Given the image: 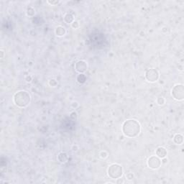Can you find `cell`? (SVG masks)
<instances>
[{"mask_svg": "<svg viewBox=\"0 0 184 184\" xmlns=\"http://www.w3.org/2000/svg\"><path fill=\"white\" fill-rule=\"evenodd\" d=\"M173 140L174 142L178 144H180L182 142H183V136L180 134H176L175 137L173 138Z\"/></svg>", "mask_w": 184, "mask_h": 184, "instance_id": "11", "label": "cell"}, {"mask_svg": "<svg viewBox=\"0 0 184 184\" xmlns=\"http://www.w3.org/2000/svg\"><path fill=\"white\" fill-rule=\"evenodd\" d=\"M58 160L61 162H65L68 160V156L65 152H61L58 155Z\"/></svg>", "mask_w": 184, "mask_h": 184, "instance_id": "10", "label": "cell"}, {"mask_svg": "<svg viewBox=\"0 0 184 184\" xmlns=\"http://www.w3.org/2000/svg\"><path fill=\"white\" fill-rule=\"evenodd\" d=\"M48 3H50L51 4H58L59 3V2H48Z\"/></svg>", "mask_w": 184, "mask_h": 184, "instance_id": "17", "label": "cell"}, {"mask_svg": "<svg viewBox=\"0 0 184 184\" xmlns=\"http://www.w3.org/2000/svg\"><path fill=\"white\" fill-rule=\"evenodd\" d=\"M140 124L135 119H128L122 125L123 133L128 137H137L140 132Z\"/></svg>", "mask_w": 184, "mask_h": 184, "instance_id": "1", "label": "cell"}, {"mask_svg": "<svg viewBox=\"0 0 184 184\" xmlns=\"http://www.w3.org/2000/svg\"><path fill=\"white\" fill-rule=\"evenodd\" d=\"M146 79L150 82H155L159 78L158 72L155 69H149L145 73Z\"/></svg>", "mask_w": 184, "mask_h": 184, "instance_id": "5", "label": "cell"}, {"mask_svg": "<svg viewBox=\"0 0 184 184\" xmlns=\"http://www.w3.org/2000/svg\"><path fill=\"white\" fill-rule=\"evenodd\" d=\"M172 96L176 100H182L184 96V89L182 84H177L172 89Z\"/></svg>", "mask_w": 184, "mask_h": 184, "instance_id": "4", "label": "cell"}, {"mask_svg": "<svg viewBox=\"0 0 184 184\" xmlns=\"http://www.w3.org/2000/svg\"><path fill=\"white\" fill-rule=\"evenodd\" d=\"M31 100L30 94L26 91H17L14 96V102L19 107L24 108L29 105Z\"/></svg>", "mask_w": 184, "mask_h": 184, "instance_id": "2", "label": "cell"}, {"mask_svg": "<svg viewBox=\"0 0 184 184\" xmlns=\"http://www.w3.org/2000/svg\"><path fill=\"white\" fill-rule=\"evenodd\" d=\"M109 176L112 178H119L122 176V168L119 164H112L108 169Z\"/></svg>", "mask_w": 184, "mask_h": 184, "instance_id": "3", "label": "cell"}, {"mask_svg": "<svg viewBox=\"0 0 184 184\" xmlns=\"http://www.w3.org/2000/svg\"><path fill=\"white\" fill-rule=\"evenodd\" d=\"M64 20H65L67 23H69H69H71V22H73L74 18H73V16L71 14L67 13V14L65 15V17H64Z\"/></svg>", "mask_w": 184, "mask_h": 184, "instance_id": "12", "label": "cell"}, {"mask_svg": "<svg viewBox=\"0 0 184 184\" xmlns=\"http://www.w3.org/2000/svg\"><path fill=\"white\" fill-rule=\"evenodd\" d=\"M65 33V30L63 27L59 26L55 29V34L57 36H63Z\"/></svg>", "mask_w": 184, "mask_h": 184, "instance_id": "9", "label": "cell"}, {"mask_svg": "<svg viewBox=\"0 0 184 184\" xmlns=\"http://www.w3.org/2000/svg\"><path fill=\"white\" fill-rule=\"evenodd\" d=\"M156 155H158V157L160 158H164L167 155V151H166V148H162V147H159L156 150Z\"/></svg>", "mask_w": 184, "mask_h": 184, "instance_id": "8", "label": "cell"}, {"mask_svg": "<svg viewBox=\"0 0 184 184\" xmlns=\"http://www.w3.org/2000/svg\"><path fill=\"white\" fill-rule=\"evenodd\" d=\"M133 174L131 173H129L127 175H126V177L127 178V179H129V180H131V179H132V178H133Z\"/></svg>", "mask_w": 184, "mask_h": 184, "instance_id": "15", "label": "cell"}, {"mask_svg": "<svg viewBox=\"0 0 184 184\" xmlns=\"http://www.w3.org/2000/svg\"><path fill=\"white\" fill-rule=\"evenodd\" d=\"M86 76H84V74H82V73H81L79 76H78V78H77V80H78V81L79 82V83H84L85 82V81H86Z\"/></svg>", "mask_w": 184, "mask_h": 184, "instance_id": "13", "label": "cell"}, {"mask_svg": "<svg viewBox=\"0 0 184 184\" xmlns=\"http://www.w3.org/2000/svg\"><path fill=\"white\" fill-rule=\"evenodd\" d=\"M79 22H76H76H73L72 23V27L73 28H77V27H79Z\"/></svg>", "mask_w": 184, "mask_h": 184, "instance_id": "16", "label": "cell"}, {"mask_svg": "<svg viewBox=\"0 0 184 184\" xmlns=\"http://www.w3.org/2000/svg\"><path fill=\"white\" fill-rule=\"evenodd\" d=\"M157 102L159 105H162L165 103V99L162 97H159L157 100Z\"/></svg>", "mask_w": 184, "mask_h": 184, "instance_id": "14", "label": "cell"}, {"mask_svg": "<svg viewBox=\"0 0 184 184\" xmlns=\"http://www.w3.org/2000/svg\"><path fill=\"white\" fill-rule=\"evenodd\" d=\"M148 165L152 169H158L161 165V160L157 156H152L148 159Z\"/></svg>", "mask_w": 184, "mask_h": 184, "instance_id": "6", "label": "cell"}, {"mask_svg": "<svg viewBox=\"0 0 184 184\" xmlns=\"http://www.w3.org/2000/svg\"><path fill=\"white\" fill-rule=\"evenodd\" d=\"M87 69H88V65L87 63L84 61H79L76 63L75 64V69L77 72L82 73L86 71Z\"/></svg>", "mask_w": 184, "mask_h": 184, "instance_id": "7", "label": "cell"}]
</instances>
